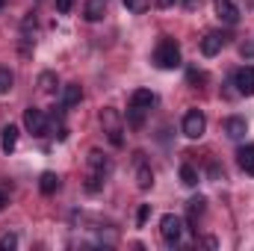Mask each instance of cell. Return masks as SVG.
Segmentation results:
<instances>
[{
	"label": "cell",
	"instance_id": "21",
	"mask_svg": "<svg viewBox=\"0 0 254 251\" xmlns=\"http://www.w3.org/2000/svg\"><path fill=\"white\" fill-rule=\"evenodd\" d=\"M39 86H42V92H54V86H57V74H54V71H45V74L39 77Z\"/></svg>",
	"mask_w": 254,
	"mask_h": 251
},
{
	"label": "cell",
	"instance_id": "9",
	"mask_svg": "<svg viewBox=\"0 0 254 251\" xmlns=\"http://www.w3.org/2000/svg\"><path fill=\"white\" fill-rule=\"evenodd\" d=\"M222 48H225V36H219V33H207L201 39V54L204 57H216Z\"/></svg>",
	"mask_w": 254,
	"mask_h": 251
},
{
	"label": "cell",
	"instance_id": "3",
	"mask_svg": "<svg viewBox=\"0 0 254 251\" xmlns=\"http://www.w3.org/2000/svg\"><path fill=\"white\" fill-rule=\"evenodd\" d=\"M204 130H207L204 113H201V110H190V113L184 116V136H187V139H201Z\"/></svg>",
	"mask_w": 254,
	"mask_h": 251
},
{
	"label": "cell",
	"instance_id": "7",
	"mask_svg": "<svg viewBox=\"0 0 254 251\" xmlns=\"http://www.w3.org/2000/svg\"><path fill=\"white\" fill-rule=\"evenodd\" d=\"M216 15L225 21V24H237L240 21V9L234 0H216Z\"/></svg>",
	"mask_w": 254,
	"mask_h": 251
},
{
	"label": "cell",
	"instance_id": "26",
	"mask_svg": "<svg viewBox=\"0 0 254 251\" xmlns=\"http://www.w3.org/2000/svg\"><path fill=\"white\" fill-rule=\"evenodd\" d=\"M74 9V0H57V12H63V15H68Z\"/></svg>",
	"mask_w": 254,
	"mask_h": 251
},
{
	"label": "cell",
	"instance_id": "1",
	"mask_svg": "<svg viewBox=\"0 0 254 251\" xmlns=\"http://www.w3.org/2000/svg\"><path fill=\"white\" fill-rule=\"evenodd\" d=\"M154 63L160 65V68H178L181 65V48H178V42L175 39H163L157 45V51H154Z\"/></svg>",
	"mask_w": 254,
	"mask_h": 251
},
{
	"label": "cell",
	"instance_id": "23",
	"mask_svg": "<svg viewBox=\"0 0 254 251\" xmlns=\"http://www.w3.org/2000/svg\"><path fill=\"white\" fill-rule=\"evenodd\" d=\"M15 246H18V237H15V234H3V237H0V249L3 251H12Z\"/></svg>",
	"mask_w": 254,
	"mask_h": 251
},
{
	"label": "cell",
	"instance_id": "25",
	"mask_svg": "<svg viewBox=\"0 0 254 251\" xmlns=\"http://www.w3.org/2000/svg\"><path fill=\"white\" fill-rule=\"evenodd\" d=\"M187 80H190V83H204V80H207V74H204V71H198V68H192L190 74H187Z\"/></svg>",
	"mask_w": 254,
	"mask_h": 251
},
{
	"label": "cell",
	"instance_id": "22",
	"mask_svg": "<svg viewBox=\"0 0 254 251\" xmlns=\"http://www.w3.org/2000/svg\"><path fill=\"white\" fill-rule=\"evenodd\" d=\"M127 12H133V15H142L148 6H151V0H125Z\"/></svg>",
	"mask_w": 254,
	"mask_h": 251
},
{
	"label": "cell",
	"instance_id": "5",
	"mask_svg": "<svg viewBox=\"0 0 254 251\" xmlns=\"http://www.w3.org/2000/svg\"><path fill=\"white\" fill-rule=\"evenodd\" d=\"M24 127H27L33 136H48V119H45V113L36 110V107L24 110Z\"/></svg>",
	"mask_w": 254,
	"mask_h": 251
},
{
	"label": "cell",
	"instance_id": "32",
	"mask_svg": "<svg viewBox=\"0 0 254 251\" xmlns=\"http://www.w3.org/2000/svg\"><path fill=\"white\" fill-rule=\"evenodd\" d=\"M3 3H6V0H0V6H3Z\"/></svg>",
	"mask_w": 254,
	"mask_h": 251
},
{
	"label": "cell",
	"instance_id": "12",
	"mask_svg": "<svg viewBox=\"0 0 254 251\" xmlns=\"http://www.w3.org/2000/svg\"><path fill=\"white\" fill-rule=\"evenodd\" d=\"M237 163L246 175H254V145H246V148L237 151Z\"/></svg>",
	"mask_w": 254,
	"mask_h": 251
},
{
	"label": "cell",
	"instance_id": "18",
	"mask_svg": "<svg viewBox=\"0 0 254 251\" xmlns=\"http://www.w3.org/2000/svg\"><path fill=\"white\" fill-rule=\"evenodd\" d=\"M181 184H184V187H198V172L192 169L190 163L181 166Z\"/></svg>",
	"mask_w": 254,
	"mask_h": 251
},
{
	"label": "cell",
	"instance_id": "10",
	"mask_svg": "<svg viewBox=\"0 0 254 251\" xmlns=\"http://www.w3.org/2000/svg\"><path fill=\"white\" fill-rule=\"evenodd\" d=\"M104 12H107V0H86V6H83L86 21H101Z\"/></svg>",
	"mask_w": 254,
	"mask_h": 251
},
{
	"label": "cell",
	"instance_id": "31",
	"mask_svg": "<svg viewBox=\"0 0 254 251\" xmlns=\"http://www.w3.org/2000/svg\"><path fill=\"white\" fill-rule=\"evenodd\" d=\"M187 3V9H195V6H201V0H184Z\"/></svg>",
	"mask_w": 254,
	"mask_h": 251
},
{
	"label": "cell",
	"instance_id": "11",
	"mask_svg": "<svg viewBox=\"0 0 254 251\" xmlns=\"http://www.w3.org/2000/svg\"><path fill=\"white\" fill-rule=\"evenodd\" d=\"M0 145H3V151L6 154H12L15 151V145H18V127L15 125H6L0 130Z\"/></svg>",
	"mask_w": 254,
	"mask_h": 251
},
{
	"label": "cell",
	"instance_id": "16",
	"mask_svg": "<svg viewBox=\"0 0 254 251\" xmlns=\"http://www.w3.org/2000/svg\"><path fill=\"white\" fill-rule=\"evenodd\" d=\"M204 204H207V201H204L201 195H195L190 204H187V210H190V225H192V231H198V228H195V219L204 213Z\"/></svg>",
	"mask_w": 254,
	"mask_h": 251
},
{
	"label": "cell",
	"instance_id": "28",
	"mask_svg": "<svg viewBox=\"0 0 254 251\" xmlns=\"http://www.w3.org/2000/svg\"><path fill=\"white\" fill-rule=\"evenodd\" d=\"M157 6H160V9H172V6H175V0H157Z\"/></svg>",
	"mask_w": 254,
	"mask_h": 251
},
{
	"label": "cell",
	"instance_id": "30",
	"mask_svg": "<svg viewBox=\"0 0 254 251\" xmlns=\"http://www.w3.org/2000/svg\"><path fill=\"white\" fill-rule=\"evenodd\" d=\"M6 204H9V198H6V192H3V189H0V210H3V207H6Z\"/></svg>",
	"mask_w": 254,
	"mask_h": 251
},
{
	"label": "cell",
	"instance_id": "29",
	"mask_svg": "<svg viewBox=\"0 0 254 251\" xmlns=\"http://www.w3.org/2000/svg\"><path fill=\"white\" fill-rule=\"evenodd\" d=\"M243 57H254V45H243Z\"/></svg>",
	"mask_w": 254,
	"mask_h": 251
},
{
	"label": "cell",
	"instance_id": "14",
	"mask_svg": "<svg viewBox=\"0 0 254 251\" xmlns=\"http://www.w3.org/2000/svg\"><path fill=\"white\" fill-rule=\"evenodd\" d=\"M154 184V172H151V166L148 163H139V169H136V187L139 189H151Z\"/></svg>",
	"mask_w": 254,
	"mask_h": 251
},
{
	"label": "cell",
	"instance_id": "19",
	"mask_svg": "<svg viewBox=\"0 0 254 251\" xmlns=\"http://www.w3.org/2000/svg\"><path fill=\"white\" fill-rule=\"evenodd\" d=\"M145 113H148V110L130 107V110H127V125H130V127H142V122H145Z\"/></svg>",
	"mask_w": 254,
	"mask_h": 251
},
{
	"label": "cell",
	"instance_id": "15",
	"mask_svg": "<svg viewBox=\"0 0 254 251\" xmlns=\"http://www.w3.org/2000/svg\"><path fill=\"white\" fill-rule=\"evenodd\" d=\"M39 189H42L45 195H54V192L60 189V175H54V172H45V175L39 178Z\"/></svg>",
	"mask_w": 254,
	"mask_h": 251
},
{
	"label": "cell",
	"instance_id": "4",
	"mask_svg": "<svg viewBox=\"0 0 254 251\" xmlns=\"http://www.w3.org/2000/svg\"><path fill=\"white\" fill-rule=\"evenodd\" d=\"M101 125L107 130V136H110V142L116 145V148H122V119H119V113L116 110H104L101 113Z\"/></svg>",
	"mask_w": 254,
	"mask_h": 251
},
{
	"label": "cell",
	"instance_id": "13",
	"mask_svg": "<svg viewBox=\"0 0 254 251\" xmlns=\"http://www.w3.org/2000/svg\"><path fill=\"white\" fill-rule=\"evenodd\" d=\"M151 104H154V92H151V89H136V92L130 95V107L151 110Z\"/></svg>",
	"mask_w": 254,
	"mask_h": 251
},
{
	"label": "cell",
	"instance_id": "24",
	"mask_svg": "<svg viewBox=\"0 0 254 251\" xmlns=\"http://www.w3.org/2000/svg\"><path fill=\"white\" fill-rule=\"evenodd\" d=\"M148 216H151V204H142V207H139V213H136V222H139V225H145V222H148Z\"/></svg>",
	"mask_w": 254,
	"mask_h": 251
},
{
	"label": "cell",
	"instance_id": "20",
	"mask_svg": "<svg viewBox=\"0 0 254 251\" xmlns=\"http://www.w3.org/2000/svg\"><path fill=\"white\" fill-rule=\"evenodd\" d=\"M12 83H15V74L9 68H0V95H6L12 89Z\"/></svg>",
	"mask_w": 254,
	"mask_h": 251
},
{
	"label": "cell",
	"instance_id": "6",
	"mask_svg": "<svg viewBox=\"0 0 254 251\" xmlns=\"http://www.w3.org/2000/svg\"><path fill=\"white\" fill-rule=\"evenodd\" d=\"M234 86H237V95H254V65H246L237 71Z\"/></svg>",
	"mask_w": 254,
	"mask_h": 251
},
{
	"label": "cell",
	"instance_id": "17",
	"mask_svg": "<svg viewBox=\"0 0 254 251\" xmlns=\"http://www.w3.org/2000/svg\"><path fill=\"white\" fill-rule=\"evenodd\" d=\"M80 101H83V89H80L77 83L65 86V107H77Z\"/></svg>",
	"mask_w": 254,
	"mask_h": 251
},
{
	"label": "cell",
	"instance_id": "27",
	"mask_svg": "<svg viewBox=\"0 0 254 251\" xmlns=\"http://www.w3.org/2000/svg\"><path fill=\"white\" fill-rule=\"evenodd\" d=\"M201 243H204V246H207V249H216V246H219V243H216V240H213V237H204V240H201Z\"/></svg>",
	"mask_w": 254,
	"mask_h": 251
},
{
	"label": "cell",
	"instance_id": "2",
	"mask_svg": "<svg viewBox=\"0 0 254 251\" xmlns=\"http://www.w3.org/2000/svg\"><path fill=\"white\" fill-rule=\"evenodd\" d=\"M160 234H163V240L175 249V246L181 243V234H184V222H181V216L166 213V216L160 219Z\"/></svg>",
	"mask_w": 254,
	"mask_h": 251
},
{
	"label": "cell",
	"instance_id": "8",
	"mask_svg": "<svg viewBox=\"0 0 254 251\" xmlns=\"http://www.w3.org/2000/svg\"><path fill=\"white\" fill-rule=\"evenodd\" d=\"M222 130H225L231 139H243V136L249 133V125H246V119L231 116V119H225V122H222Z\"/></svg>",
	"mask_w": 254,
	"mask_h": 251
}]
</instances>
